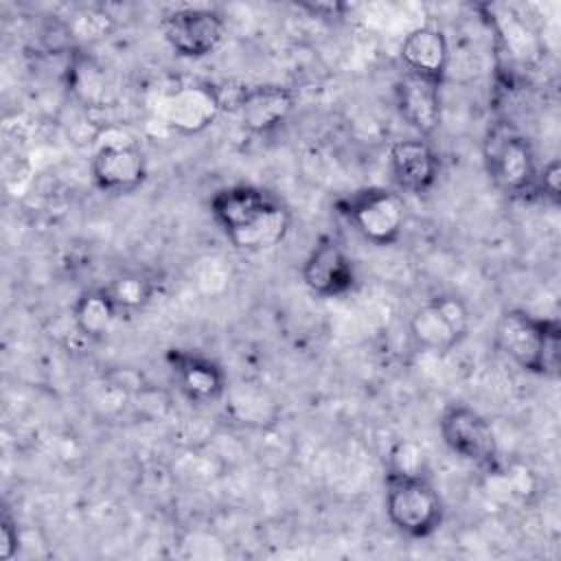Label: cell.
Segmentation results:
<instances>
[{
	"mask_svg": "<svg viewBox=\"0 0 561 561\" xmlns=\"http://www.w3.org/2000/svg\"><path fill=\"white\" fill-rule=\"evenodd\" d=\"M210 217L241 252L261 254L280 245L291 226L289 208L254 184H230L213 193Z\"/></svg>",
	"mask_w": 561,
	"mask_h": 561,
	"instance_id": "6da1fadb",
	"label": "cell"
},
{
	"mask_svg": "<svg viewBox=\"0 0 561 561\" xmlns=\"http://www.w3.org/2000/svg\"><path fill=\"white\" fill-rule=\"evenodd\" d=\"M386 515L397 533L410 539L434 535L445 517V506L423 469L386 465Z\"/></svg>",
	"mask_w": 561,
	"mask_h": 561,
	"instance_id": "7a4b0ae2",
	"label": "cell"
},
{
	"mask_svg": "<svg viewBox=\"0 0 561 561\" xmlns=\"http://www.w3.org/2000/svg\"><path fill=\"white\" fill-rule=\"evenodd\" d=\"M495 340L502 353L522 370L539 377H557L561 364V324L557 318L506 309L497 320Z\"/></svg>",
	"mask_w": 561,
	"mask_h": 561,
	"instance_id": "3957f363",
	"label": "cell"
},
{
	"mask_svg": "<svg viewBox=\"0 0 561 561\" xmlns=\"http://www.w3.org/2000/svg\"><path fill=\"white\" fill-rule=\"evenodd\" d=\"M484 167L493 184L511 197L537 195V158L519 131L495 125L484 138Z\"/></svg>",
	"mask_w": 561,
	"mask_h": 561,
	"instance_id": "277c9868",
	"label": "cell"
},
{
	"mask_svg": "<svg viewBox=\"0 0 561 561\" xmlns=\"http://www.w3.org/2000/svg\"><path fill=\"white\" fill-rule=\"evenodd\" d=\"M335 208L373 245L386 248L401 239L405 204L383 186H366L342 195L335 199Z\"/></svg>",
	"mask_w": 561,
	"mask_h": 561,
	"instance_id": "5b68a950",
	"label": "cell"
},
{
	"mask_svg": "<svg viewBox=\"0 0 561 561\" xmlns=\"http://www.w3.org/2000/svg\"><path fill=\"white\" fill-rule=\"evenodd\" d=\"M438 430L447 449L458 458L482 469L497 467L500 462L497 438L489 421L478 410L465 403H451L443 410Z\"/></svg>",
	"mask_w": 561,
	"mask_h": 561,
	"instance_id": "8992f818",
	"label": "cell"
},
{
	"mask_svg": "<svg viewBox=\"0 0 561 561\" xmlns=\"http://www.w3.org/2000/svg\"><path fill=\"white\" fill-rule=\"evenodd\" d=\"M160 31L175 55L204 59L224 44L226 22L221 13L208 7H178L162 15Z\"/></svg>",
	"mask_w": 561,
	"mask_h": 561,
	"instance_id": "52a82bcc",
	"label": "cell"
},
{
	"mask_svg": "<svg viewBox=\"0 0 561 561\" xmlns=\"http://www.w3.org/2000/svg\"><path fill=\"white\" fill-rule=\"evenodd\" d=\"M221 110V90L206 81H193L164 94L158 105V116L175 134L193 136L208 129Z\"/></svg>",
	"mask_w": 561,
	"mask_h": 561,
	"instance_id": "ba28073f",
	"label": "cell"
},
{
	"mask_svg": "<svg viewBox=\"0 0 561 561\" xmlns=\"http://www.w3.org/2000/svg\"><path fill=\"white\" fill-rule=\"evenodd\" d=\"M300 278L305 287L320 298H340L355 283V265L346 250L333 237H320L302 261Z\"/></svg>",
	"mask_w": 561,
	"mask_h": 561,
	"instance_id": "9c48e42d",
	"label": "cell"
},
{
	"mask_svg": "<svg viewBox=\"0 0 561 561\" xmlns=\"http://www.w3.org/2000/svg\"><path fill=\"white\" fill-rule=\"evenodd\" d=\"M92 182L110 195H129L147 180V162L134 142H105L90 162Z\"/></svg>",
	"mask_w": 561,
	"mask_h": 561,
	"instance_id": "30bf717a",
	"label": "cell"
},
{
	"mask_svg": "<svg viewBox=\"0 0 561 561\" xmlns=\"http://www.w3.org/2000/svg\"><path fill=\"white\" fill-rule=\"evenodd\" d=\"M164 362L175 386L188 401L213 403L224 397L228 379L215 359L188 348H169L164 353Z\"/></svg>",
	"mask_w": 561,
	"mask_h": 561,
	"instance_id": "8fae6325",
	"label": "cell"
},
{
	"mask_svg": "<svg viewBox=\"0 0 561 561\" xmlns=\"http://www.w3.org/2000/svg\"><path fill=\"white\" fill-rule=\"evenodd\" d=\"M296 96L289 88L278 83L241 85L232 110L252 134H270L280 127L294 112Z\"/></svg>",
	"mask_w": 561,
	"mask_h": 561,
	"instance_id": "7c38bea8",
	"label": "cell"
},
{
	"mask_svg": "<svg viewBox=\"0 0 561 561\" xmlns=\"http://www.w3.org/2000/svg\"><path fill=\"white\" fill-rule=\"evenodd\" d=\"M388 169L401 191L423 195L436 184L440 162L425 138H401L388 149Z\"/></svg>",
	"mask_w": 561,
	"mask_h": 561,
	"instance_id": "4fadbf2b",
	"label": "cell"
},
{
	"mask_svg": "<svg viewBox=\"0 0 561 561\" xmlns=\"http://www.w3.org/2000/svg\"><path fill=\"white\" fill-rule=\"evenodd\" d=\"M394 103L399 116L419 134V138H430L436 134L443 121L440 85L405 72L394 83Z\"/></svg>",
	"mask_w": 561,
	"mask_h": 561,
	"instance_id": "5bb4252c",
	"label": "cell"
},
{
	"mask_svg": "<svg viewBox=\"0 0 561 561\" xmlns=\"http://www.w3.org/2000/svg\"><path fill=\"white\" fill-rule=\"evenodd\" d=\"M401 61L405 72L443 85L449 68V44L445 33L432 24L412 28L401 42Z\"/></svg>",
	"mask_w": 561,
	"mask_h": 561,
	"instance_id": "9a60e30c",
	"label": "cell"
},
{
	"mask_svg": "<svg viewBox=\"0 0 561 561\" xmlns=\"http://www.w3.org/2000/svg\"><path fill=\"white\" fill-rule=\"evenodd\" d=\"M70 318L75 329L88 337V340H101L105 337L112 327L123 318L105 287H94L83 294L72 302L70 307Z\"/></svg>",
	"mask_w": 561,
	"mask_h": 561,
	"instance_id": "2e32d148",
	"label": "cell"
},
{
	"mask_svg": "<svg viewBox=\"0 0 561 561\" xmlns=\"http://www.w3.org/2000/svg\"><path fill=\"white\" fill-rule=\"evenodd\" d=\"M410 335L423 351L430 353H449L454 351L462 340L454 333V329L447 324V320L440 316V311L427 300L423 302L410 318Z\"/></svg>",
	"mask_w": 561,
	"mask_h": 561,
	"instance_id": "e0dca14e",
	"label": "cell"
},
{
	"mask_svg": "<svg viewBox=\"0 0 561 561\" xmlns=\"http://www.w3.org/2000/svg\"><path fill=\"white\" fill-rule=\"evenodd\" d=\"M114 305L123 316L142 311L156 296L158 283L142 272L116 274L107 285H103Z\"/></svg>",
	"mask_w": 561,
	"mask_h": 561,
	"instance_id": "ac0fdd59",
	"label": "cell"
},
{
	"mask_svg": "<svg viewBox=\"0 0 561 561\" xmlns=\"http://www.w3.org/2000/svg\"><path fill=\"white\" fill-rule=\"evenodd\" d=\"M430 302L440 311V316L447 320V324L454 329V333L465 340L471 329V316L467 305L456 294H436L430 298Z\"/></svg>",
	"mask_w": 561,
	"mask_h": 561,
	"instance_id": "d6986e66",
	"label": "cell"
},
{
	"mask_svg": "<svg viewBox=\"0 0 561 561\" xmlns=\"http://www.w3.org/2000/svg\"><path fill=\"white\" fill-rule=\"evenodd\" d=\"M537 195L543 199L559 204L561 199V162L559 158H550L537 173Z\"/></svg>",
	"mask_w": 561,
	"mask_h": 561,
	"instance_id": "ffe728a7",
	"label": "cell"
},
{
	"mask_svg": "<svg viewBox=\"0 0 561 561\" xmlns=\"http://www.w3.org/2000/svg\"><path fill=\"white\" fill-rule=\"evenodd\" d=\"M20 550V528L18 519L4 506L0 515V559L11 561Z\"/></svg>",
	"mask_w": 561,
	"mask_h": 561,
	"instance_id": "44dd1931",
	"label": "cell"
}]
</instances>
